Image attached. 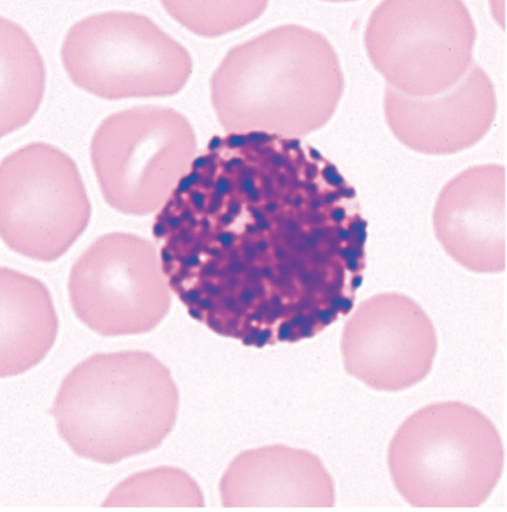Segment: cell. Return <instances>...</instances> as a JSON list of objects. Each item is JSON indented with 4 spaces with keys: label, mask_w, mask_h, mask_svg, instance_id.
Instances as JSON below:
<instances>
[{
    "label": "cell",
    "mask_w": 507,
    "mask_h": 512,
    "mask_svg": "<svg viewBox=\"0 0 507 512\" xmlns=\"http://www.w3.org/2000/svg\"><path fill=\"white\" fill-rule=\"evenodd\" d=\"M194 161L157 226L172 292L213 333L265 348L353 311L364 229L333 167L233 136Z\"/></svg>",
    "instance_id": "cell-1"
},
{
    "label": "cell",
    "mask_w": 507,
    "mask_h": 512,
    "mask_svg": "<svg viewBox=\"0 0 507 512\" xmlns=\"http://www.w3.org/2000/svg\"><path fill=\"white\" fill-rule=\"evenodd\" d=\"M346 79L335 47L299 24L276 26L232 47L211 78L223 131L299 139L326 126Z\"/></svg>",
    "instance_id": "cell-2"
},
{
    "label": "cell",
    "mask_w": 507,
    "mask_h": 512,
    "mask_svg": "<svg viewBox=\"0 0 507 512\" xmlns=\"http://www.w3.org/2000/svg\"><path fill=\"white\" fill-rule=\"evenodd\" d=\"M179 403L164 363L127 350L94 354L74 367L51 414L74 454L110 466L158 449L177 423Z\"/></svg>",
    "instance_id": "cell-3"
},
{
    "label": "cell",
    "mask_w": 507,
    "mask_h": 512,
    "mask_svg": "<svg viewBox=\"0 0 507 512\" xmlns=\"http://www.w3.org/2000/svg\"><path fill=\"white\" fill-rule=\"evenodd\" d=\"M388 467L397 493L412 508L477 509L502 480L505 448L481 410L459 401L436 402L397 429Z\"/></svg>",
    "instance_id": "cell-4"
},
{
    "label": "cell",
    "mask_w": 507,
    "mask_h": 512,
    "mask_svg": "<svg viewBox=\"0 0 507 512\" xmlns=\"http://www.w3.org/2000/svg\"><path fill=\"white\" fill-rule=\"evenodd\" d=\"M198 139L172 107L135 106L103 120L91 141L101 194L113 210L147 217L164 208L191 172Z\"/></svg>",
    "instance_id": "cell-5"
},
{
    "label": "cell",
    "mask_w": 507,
    "mask_h": 512,
    "mask_svg": "<svg viewBox=\"0 0 507 512\" xmlns=\"http://www.w3.org/2000/svg\"><path fill=\"white\" fill-rule=\"evenodd\" d=\"M71 82L101 99L172 97L185 89L193 59L147 16L97 13L74 24L62 45Z\"/></svg>",
    "instance_id": "cell-6"
},
{
    "label": "cell",
    "mask_w": 507,
    "mask_h": 512,
    "mask_svg": "<svg viewBox=\"0 0 507 512\" xmlns=\"http://www.w3.org/2000/svg\"><path fill=\"white\" fill-rule=\"evenodd\" d=\"M477 28L463 2H383L364 46L388 87L411 98L448 92L475 64Z\"/></svg>",
    "instance_id": "cell-7"
},
{
    "label": "cell",
    "mask_w": 507,
    "mask_h": 512,
    "mask_svg": "<svg viewBox=\"0 0 507 512\" xmlns=\"http://www.w3.org/2000/svg\"><path fill=\"white\" fill-rule=\"evenodd\" d=\"M92 207L78 166L51 144L18 148L0 165V235L11 251L56 261L86 231Z\"/></svg>",
    "instance_id": "cell-8"
},
{
    "label": "cell",
    "mask_w": 507,
    "mask_h": 512,
    "mask_svg": "<svg viewBox=\"0 0 507 512\" xmlns=\"http://www.w3.org/2000/svg\"><path fill=\"white\" fill-rule=\"evenodd\" d=\"M69 296L79 321L106 338L150 333L172 306L158 248L124 232L101 235L79 256Z\"/></svg>",
    "instance_id": "cell-9"
},
{
    "label": "cell",
    "mask_w": 507,
    "mask_h": 512,
    "mask_svg": "<svg viewBox=\"0 0 507 512\" xmlns=\"http://www.w3.org/2000/svg\"><path fill=\"white\" fill-rule=\"evenodd\" d=\"M437 352L434 323L405 294L371 296L343 327L344 369L377 392H403L417 386L431 373Z\"/></svg>",
    "instance_id": "cell-10"
},
{
    "label": "cell",
    "mask_w": 507,
    "mask_h": 512,
    "mask_svg": "<svg viewBox=\"0 0 507 512\" xmlns=\"http://www.w3.org/2000/svg\"><path fill=\"white\" fill-rule=\"evenodd\" d=\"M498 112L495 85L475 62L455 87L439 96L411 98L387 87L384 116L394 137L427 156H451L477 145Z\"/></svg>",
    "instance_id": "cell-11"
},
{
    "label": "cell",
    "mask_w": 507,
    "mask_h": 512,
    "mask_svg": "<svg viewBox=\"0 0 507 512\" xmlns=\"http://www.w3.org/2000/svg\"><path fill=\"white\" fill-rule=\"evenodd\" d=\"M432 224L458 265L478 274L505 272V166L477 165L457 174L439 193Z\"/></svg>",
    "instance_id": "cell-12"
},
{
    "label": "cell",
    "mask_w": 507,
    "mask_h": 512,
    "mask_svg": "<svg viewBox=\"0 0 507 512\" xmlns=\"http://www.w3.org/2000/svg\"><path fill=\"white\" fill-rule=\"evenodd\" d=\"M226 509H334L333 477L312 451L276 444L242 451L220 481Z\"/></svg>",
    "instance_id": "cell-13"
},
{
    "label": "cell",
    "mask_w": 507,
    "mask_h": 512,
    "mask_svg": "<svg viewBox=\"0 0 507 512\" xmlns=\"http://www.w3.org/2000/svg\"><path fill=\"white\" fill-rule=\"evenodd\" d=\"M58 316L49 289L33 276L0 269V376L24 374L56 343Z\"/></svg>",
    "instance_id": "cell-14"
},
{
    "label": "cell",
    "mask_w": 507,
    "mask_h": 512,
    "mask_svg": "<svg viewBox=\"0 0 507 512\" xmlns=\"http://www.w3.org/2000/svg\"><path fill=\"white\" fill-rule=\"evenodd\" d=\"M46 90V69L32 38L13 20L0 18V133L30 123Z\"/></svg>",
    "instance_id": "cell-15"
},
{
    "label": "cell",
    "mask_w": 507,
    "mask_h": 512,
    "mask_svg": "<svg viewBox=\"0 0 507 512\" xmlns=\"http://www.w3.org/2000/svg\"><path fill=\"white\" fill-rule=\"evenodd\" d=\"M114 509H204L205 496L185 470L159 467L126 478L103 503Z\"/></svg>",
    "instance_id": "cell-16"
},
{
    "label": "cell",
    "mask_w": 507,
    "mask_h": 512,
    "mask_svg": "<svg viewBox=\"0 0 507 512\" xmlns=\"http://www.w3.org/2000/svg\"><path fill=\"white\" fill-rule=\"evenodd\" d=\"M162 8L194 35L215 38L254 23L268 2H162Z\"/></svg>",
    "instance_id": "cell-17"
}]
</instances>
